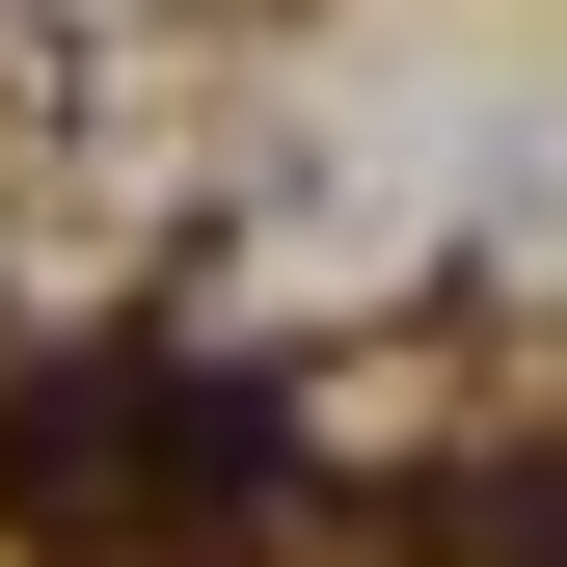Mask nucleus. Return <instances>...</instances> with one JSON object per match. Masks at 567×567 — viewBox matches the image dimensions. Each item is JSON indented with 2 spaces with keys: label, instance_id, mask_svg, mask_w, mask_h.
Returning <instances> with one entry per match:
<instances>
[{
  "label": "nucleus",
  "instance_id": "1",
  "mask_svg": "<svg viewBox=\"0 0 567 567\" xmlns=\"http://www.w3.org/2000/svg\"><path fill=\"white\" fill-rule=\"evenodd\" d=\"M270 486H298V433L244 379H163V351H54L0 405V514L28 540H244Z\"/></svg>",
  "mask_w": 567,
  "mask_h": 567
},
{
  "label": "nucleus",
  "instance_id": "2",
  "mask_svg": "<svg viewBox=\"0 0 567 567\" xmlns=\"http://www.w3.org/2000/svg\"><path fill=\"white\" fill-rule=\"evenodd\" d=\"M433 567H567V486H460V540Z\"/></svg>",
  "mask_w": 567,
  "mask_h": 567
}]
</instances>
